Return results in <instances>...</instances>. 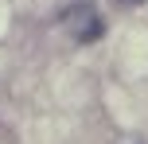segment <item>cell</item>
Here are the masks:
<instances>
[{
	"label": "cell",
	"mask_w": 148,
	"mask_h": 144,
	"mask_svg": "<svg viewBox=\"0 0 148 144\" xmlns=\"http://www.w3.org/2000/svg\"><path fill=\"white\" fill-rule=\"evenodd\" d=\"M121 4H140V0H121Z\"/></svg>",
	"instance_id": "1"
}]
</instances>
